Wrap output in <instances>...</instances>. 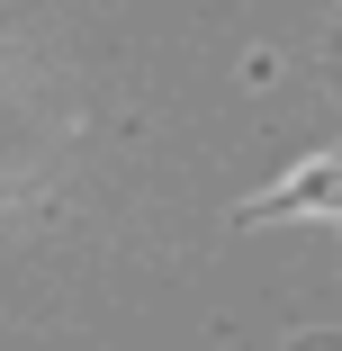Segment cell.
I'll use <instances>...</instances> for the list:
<instances>
[]
</instances>
